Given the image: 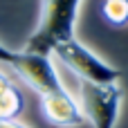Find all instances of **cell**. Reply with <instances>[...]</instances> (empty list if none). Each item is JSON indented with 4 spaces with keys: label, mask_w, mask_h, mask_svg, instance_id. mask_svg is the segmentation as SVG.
Wrapping results in <instances>:
<instances>
[{
    "label": "cell",
    "mask_w": 128,
    "mask_h": 128,
    "mask_svg": "<svg viewBox=\"0 0 128 128\" xmlns=\"http://www.w3.org/2000/svg\"><path fill=\"white\" fill-rule=\"evenodd\" d=\"M81 0H43L40 20L36 32L25 40L22 52L52 56L58 43H65L74 36Z\"/></svg>",
    "instance_id": "1"
},
{
    "label": "cell",
    "mask_w": 128,
    "mask_h": 128,
    "mask_svg": "<svg viewBox=\"0 0 128 128\" xmlns=\"http://www.w3.org/2000/svg\"><path fill=\"white\" fill-rule=\"evenodd\" d=\"M52 56L56 61H61L76 79L88 81V83L106 86V83H119V79H122V70L106 63L99 54H94L90 47H86L76 38L58 43L54 47Z\"/></svg>",
    "instance_id": "2"
},
{
    "label": "cell",
    "mask_w": 128,
    "mask_h": 128,
    "mask_svg": "<svg viewBox=\"0 0 128 128\" xmlns=\"http://www.w3.org/2000/svg\"><path fill=\"white\" fill-rule=\"evenodd\" d=\"M76 101L83 110L86 122H90L92 128H117L124 90L119 83H88L79 79Z\"/></svg>",
    "instance_id": "3"
},
{
    "label": "cell",
    "mask_w": 128,
    "mask_h": 128,
    "mask_svg": "<svg viewBox=\"0 0 128 128\" xmlns=\"http://www.w3.org/2000/svg\"><path fill=\"white\" fill-rule=\"evenodd\" d=\"M16 76L20 81H25L34 92H38L40 97L43 94H50V92H58L63 88H68L52 61V56H45V54H32V52H22L18 50L14 63L9 65Z\"/></svg>",
    "instance_id": "4"
},
{
    "label": "cell",
    "mask_w": 128,
    "mask_h": 128,
    "mask_svg": "<svg viewBox=\"0 0 128 128\" xmlns=\"http://www.w3.org/2000/svg\"><path fill=\"white\" fill-rule=\"evenodd\" d=\"M40 112L56 128H79L86 124L83 110H81L76 97L68 88H63L58 92L43 94L40 97Z\"/></svg>",
    "instance_id": "5"
},
{
    "label": "cell",
    "mask_w": 128,
    "mask_h": 128,
    "mask_svg": "<svg viewBox=\"0 0 128 128\" xmlns=\"http://www.w3.org/2000/svg\"><path fill=\"white\" fill-rule=\"evenodd\" d=\"M25 110V97L14 81L0 86V119H18Z\"/></svg>",
    "instance_id": "6"
},
{
    "label": "cell",
    "mask_w": 128,
    "mask_h": 128,
    "mask_svg": "<svg viewBox=\"0 0 128 128\" xmlns=\"http://www.w3.org/2000/svg\"><path fill=\"white\" fill-rule=\"evenodd\" d=\"M101 16L112 27L128 25V0H104L101 2Z\"/></svg>",
    "instance_id": "7"
},
{
    "label": "cell",
    "mask_w": 128,
    "mask_h": 128,
    "mask_svg": "<svg viewBox=\"0 0 128 128\" xmlns=\"http://www.w3.org/2000/svg\"><path fill=\"white\" fill-rule=\"evenodd\" d=\"M16 54H18V50H9L7 45H2V43H0V63L11 65V63H14V58H16Z\"/></svg>",
    "instance_id": "8"
},
{
    "label": "cell",
    "mask_w": 128,
    "mask_h": 128,
    "mask_svg": "<svg viewBox=\"0 0 128 128\" xmlns=\"http://www.w3.org/2000/svg\"><path fill=\"white\" fill-rule=\"evenodd\" d=\"M0 128H32L18 119H0Z\"/></svg>",
    "instance_id": "9"
}]
</instances>
